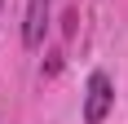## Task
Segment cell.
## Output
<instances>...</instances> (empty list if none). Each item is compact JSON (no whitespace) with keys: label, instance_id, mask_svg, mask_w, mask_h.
Returning a JSON list of instances; mask_svg holds the SVG:
<instances>
[{"label":"cell","instance_id":"3","mask_svg":"<svg viewBox=\"0 0 128 124\" xmlns=\"http://www.w3.org/2000/svg\"><path fill=\"white\" fill-rule=\"evenodd\" d=\"M0 5H4V0H0Z\"/></svg>","mask_w":128,"mask_h":124},{"label":"cell","instance_id":"2","mask_svg":"<svg viewBox=\"0 0 128 124\" xmlns=\"http://www.w3.org/2000/svg\"><path fill=\"white\" fill-rule=\"evenodd\" d=\"M49 31V0H26V18H22V44L40 49Z\"/></svg>","mask_w":128,"mask_h":124},{"label":"cell","instance_id":"1","mask_svg":"<svg viewBox=\"0 0 128 124\" xmlns=\"http://www.w3.org/2000/svg\"><path fill=\"white\" fill-rule=\"evenodd\" d=\"M110 102H115V89H110V75L93 71L88 89H84V124H102L110 115Z\"/></svg>","mask_w":128,"mask_h":124}]
</instances>
